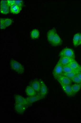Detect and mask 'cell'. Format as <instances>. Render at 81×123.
I'll return each mask as SVG.
<instances>
[{
    "label": "cell",
    "instance_id": "1",
    "mask_svg": "<svg viewBox=\"0 0 81 123\" xmlns=\"http://www.w3.org/2000/svg\"><path fill=\"white\" fill-rule=\"evenodd\" d=\"M10 67L13 70L18 73V74H22L25 71V69L22 64L14 60L10 61Z\"/></svg>",
    "mask_w": 81,
    "mask_h": 123
},
{
    "label": "cell",
    "instance_id": "2",
    "mask_svg": "<svg viewBox=\"0 0 81 123\" xmlns=\"http://www.w3.org/2000/svg\"><path fill=\"white\" fill-rule=\"evenodd\" d=\"M60 57H66L75 59V53L73 49L66 48H64L60 53Z\"/></svg>",
    "mask_w": 81,
    "mask_h": 123
},
{
    "label": "cell",
    "instance_id": "3",
    "mask_svg": "<svg viewBox=\"0 0 81 123\" xmlns=\"http://www.w3.org/2000/svg\"><path fill=\"white\" fill-rule=\"evenodd\" d=\"M63 74V67L58 62L53 69V75L56 79L57 80Z\"/></svg>",
    "mask_w": 81,
    "mask_h": 123
},
{
    "label": "cell",
    "instance_id": "4",
    "mask_svg": "<svg viewBox=\"0 0 81 123\" xmlns=\"http://www.w3.org/2000/svg\"><path fill=\"white\" fill-rule=\"evenodd\" d=\"M39 80L40 82L41 89L39 94L43 99L46 97L47 95L48 89L45 82L42 80L40 79Z\"/></svg>",
    "mask_w": 81,
    "mask_h": 123
},
{
    "label": "cell",
    "instance_id": "5",
    "mask_svg": "<svg viewBox=\"0 0 81 123\" xmlns=\"http://www.w3.org/2000/svg\"><path fill=\"white\" fill-rule=\"evenodd\" d=\"M27 108L28 107L26 105L18 104V103H15L14 105L15 111L17 113L19 114H22L23 113Z\"/></svg>",
    "mask_w": 81,
    "mask_h": 123
},
{
    "label": "cell",
    "instance_id": "6",
    "mask_svg": "<svg viewBox=\"0 0 81 123\" xmlns=\"http://www.w3.org/2000/svg\"><path fill=\"white\" fill-rule=\"evenodd\" d=\"M60 85H71L72 81L71 79L64 75H62L57 80Z\"/></svg>",
    "mask_w": 81,
    "mask_h": 123
},
{
    "label": "cell",
    "instance_id": "7",
    "mask_svg": "<svg viewBox=\"0 0 81 123\" xmlns=\"http://www.w3.org/2000/svg\"><path fill=\"white\" fill-rule=\"evenodd\" d=\"M26 98L29 106L31 105H32V104L34 103L35 102H37L42 99V97H41L39 93L34 96L28 97Z\"/></svg>",
    "mask_w": 81,
    "mask_h": 123
},
{
    "label": "cell",
    "instance_id": "8",
    "mask_svg": "<svg viewBox=\"0 0 81 123\" xmlns=\"http://www.w3.org/2000/svg\"><path fill=\"white\" fill-rule=\"evenodd\" d=\"M14 99L15 101V103L25 105L28 107H29L26 98H24V97H22L20 95L17 94L15 96Z\"/></svg>",
    "mask_w": 81,
    "mask_h": 123
},
{
    "label": "cell",
    "instance_id": "9",
    "mask_svg": "<svg viewBox=\"0 0 81 123\" xmlns=\"http://www.w3.org/2000/svg\"><path fill=\"white\" fill-rule=\"evenodd\" d=\"M61 86L63 91H64V92L68 97H71L74 96V94L73 93L71 85H61Z\"/></svg>",
    "mask_w": 81,
    "mask_h": 123
},
{
    "label": "cell",
    "instance_id": "10",
    "mask_svg": "<svg viewBox=\"0 0 81 123\" xmlns=\"http://www.w3.org/2000/svg\"><path fill=\"white\" fill-rule=\"evenodd\" d=\"M30 85L37 92V93H39L41 89L40 82V80H34L30 83Z\"/></svg>",
    "mask_w": 81,
    "mask_h": 123
},
{
    "label": "cell",
    "instance_id": "11",
    "mask_svg": "<svg viewBox=\"0 0 81 123\" xmlns=\"http://www.w3.org/2000/svg\"><path fill=\"white\" fill-rule=\"evenodd\" d=\"M75 59L69 58V57H60V59L58 61V62L63 67L69 66L71 62L73 61Z\"/></svg>",
    "mask_w": 81,
    "mask_h": 123
},
{
    "label": "cell",
    "instance_id": "12",
    "mask_svg": "<svg viewBox=\"0 0 81 123\" xmlns=\"http://www.w3.org/2000/svg\"><path fill=\"white\" fill-rule=\"evenodd\" d=\"M57 33L56 28H52L47 33V40L50 43H51L52 42L53 40L55 35Z\"/></svg>",
    "mask_w": 81,
    "mask_h": 123
},
{
    "label": "cell",
    "instance_id": "13",
    "mask_svg": "<svg viewBox=\"0 0 81 123\" xmlns=\"http://www.w3.org/2000/svg\"><path fill=\"white\" fill-rule=\"evenodd\" d=\"M69 66L75 71H78L81 73V65L79 64L75 60L72 62Z\"/></svg>",
    "mask_w": 81,
    "mask_h": 123
},
{
    "label": "cell",
    "instance_id": "14",
    "mask_svg": "<svg viewBox=\"0 0 81 123\" xmlns=\"http://www.w3.org/2000/svg\"><path fill=\"white\" fill-rule=\"evenodd\" d=\"M62 43V40L60 38V37L58 35V34H56L52 42L51 43L52 46H60Z\"/></svg>",
    "mask_w": 81,
    "mask_h": 123
},
{
    "label": "cell",
    "instance_id": "15",
    "mask_svg": "<svg viewBox=\"0 0 81 123\" xmlns=\"http://www.w3.org/2000/svg\"><path fill=\"white\" fill-rule=\"evenodd\" d=\"M25 93L28 97H32L38 94L30 85H29L26 88Z\"/></svg>",
    "mask_w": 81,
    "mask_h": 123
},
{
    "label": "cell",
    "instance_id": "16",
    "mask_svg": "<svg viewBox=\"0 0 81 123\" xmlns=\"http://www.w3.org/2000/svg\"><path fill=\"white\" fill-rule=\"evenodd\" d=\"M22 7L14 5L10 7V12L14 14H18L20 12Z\"/></svg>",
    "mask_w": 81,
    "mask_h": 123
},
{
    "label": "cell",
    "instance_id": "17",
    "mask_svg": "<svg viewBox=\"0 0 81 123\" xmlns=\"http://www.w3.org/2000/svg\"><path fill=\"white\" fill-rule=\"evenodd\" d=\"M72 90L74 95L78 93L81 90V85L75 83L71 85Z\"/></svg>",
    "mask_w": 81,
    "mask_h": 123
},
{
    "label": "cell",
    "instance_id": "18",
    "mask_svg": "<svg viewBox=\"0 0 81 123\" xmlns=\"http://www.w3.org/2000/svg\"><path fill=\"white\" fill-rule=\"evenodd\" d=\"M40 31L37 29H34L31 31L30 36L32 39H37L39 37Z\"/></svg>",
    "mask_w": 81,
    "mask_h": 123
},
{
    "label": "cell",
    "instance_id": "19",
    "mask_svg": "<svg viewBox=\"0 0 81 123\" xmlns=\"http://www.w3.org/2000/svg\"><path fill=\"white\" fill-rule=\"evenodd\" d=\"M80 33H77L74 35L73 38V43L75 47L79 46V43L80 42Z\"/></svg>",
    "mask_w": 81,
    "mask_h": 123
},
{
    "label": "cell",
    "instance_id": "20",
    "mask_svg": "<svg viewBox=\"0 0 81 123\" xmlns=\"http://www.w3.org/2000/svg\"><path fill=\"white\" fill-rule=\"evenodd\" d=\"M80 73V72L78 71H73V72L71 73H69V74H63V75L66 76V77L70 78V79H72L73 78V77L77 76V75Z\"/></svg>",
    "mask_w": 81,
    "mask_h": 123
},
{
    "label": "cell",
    "instance_id": "21",
    "mask_svg": "<svg viewBox=\"0 0 81 123\" xmlns=\"http://www.w3.org/2000/svg\"><path fill=\"white\" fill-rule=\"evenodd\" d=\"M73 71H75L73 70V69H72L71 67H70L69 66H64V67H63V74H69V73L73 72Z\"/></svg>",
    "mask_w": 81,
    "mask_h": 123
},
{
    "label": "cell",
    "instance_id": "22",
    "mask_svg": "<svg viewBox=\"0 0 81 123\" xmlns=\"http://www.w3.org/2000/svg\"><path fill=\"white\" fill-rule=\"evenodd\" d=\"M5 24V26L6 28L10 26L11 24H12L13 20L10 18H4Z\"/></svg>",
    "mask_w": 81,
    "mask_h": 123
},
{
    "label": "cell",
    "instance_id": "23",
    "mask_svg": "<svg viewBox=\"0 0 81 123\" xmlns=\"http://www.w3.org/2000/svg\"><path fill=\"white\" fill-rule=\"evenodd\" d=\"M71 80L72 82L76 83V84H80L81 85V80H80V78L77 77V76H76L75 77H73V78L71 79Z\"/></svg>",
    "mask_w": 81,
    "mask_h": 123
},
{
    "label": "cell",
    "instance_id": "24",
    "mask_svg": "<svg viewBox=\"0 0 81 123\" xmlns=\"http://www.w3.org/2000/svg\"><path fill=\"white\" fill-rule=\"evenodd\" d=\"M0 25L1 29H5L6 28L5 24L4 18H1L0 19Z\"/></svg>",
    "mask_w": 81,
    "mask_h": 123
},
{
    "label": "cell",
    "instance_id": "25",
    "mask_svg": "<svg viewBox=\"0 0 81 123\" xmlns=\"http://www.w3.org/2000/svg\"><path fill=\"white\" fill-rule=\"evenodd\" d=\"M15 5L19 6L20 7H22V6L23 5V2L21 0H15Z\"/></svg>",
    "mask_w": 81,
    "mask_h": 123
},
{
    "label": "cell",
    "instance_id": "26",
    "mask_svg": "<svg viewBox=\"0 0 81 123\" xmlns=\"http://www.w3.org/2000/svg\"><path fill=\"white\" fill-rule=\"evenodd\" d=\"M10 12V9H1L0 10V12L2 14H8Z\"/></svg>",
    "mask_w": 81,
    "mask_h": 123
},
{
    "label": "cell",
    "instance_id": "27",
    "mask_svg": "<svg viewBox=\"0 0 81 123\" xmlns=\"http://www.w3.org/2000/svg\"><path fill=\"white\" fill-rule=\"evenodd\" d=\"M7 5L10 8L11 6L15 5V0H7Z\"/></svg>",
    "mask_w": 81,
    "mask_h": 123
},
{
    "label": "cell",
    "instance_id": "28",
    "mask_svg": "<svg viewBox=\"0 0 81 123\" xmlns=\"http://www.w3.org/2000/svg\"><path fill=\"white\" fill-rule=\"evenodd\" d=\"M0 8L5 9H10V8L7 6V4L0 5Z\"/></svg>",
    "mask_w": 81,
    "mask_h": 123
},
{
    "label": "cell",
    "instance_id": "29",
    "mask_svg": "<svg viewBox=\"0 0 81 123\" xmlns=\"http://www.w3.org/2000/svg\"><path fill=\"white\" fill-rule=\"evenodd\" d=\"M7 4V0H2L0 1V5Z\"/></svg>",
    "mask_w": 81,
    "mask_h": 123
},
{
    "label": "cell",
    "instance_id": "30",
    "mask_svg": "<svg viewBox=\"0 0 81 123\" xmlns=\"http://www.w3.org/2000/svg\"><path fill=\"white\" fill-rule=\"evenodd\" d=\"M77 77H78L79 78H80V80H81V73H79L77 75Z\"/></svg>",
    "mask_w": 81,
    "mask_h": 123
},
{
    "label": "cell",
    "instance_id": "31",
    "mask_svg": "<svg viewBox=\"0 0 81 123\" xmlns=\"http://www.w3.org/2000/svg\"><path fill=\"white\" fill-rule=\"evenodd\" d=\"M81 45V34H80V42L79 43V46Z\"/></svg>",
    "mask_w": 81,
    "mask_h": 123
}]
</instances>
